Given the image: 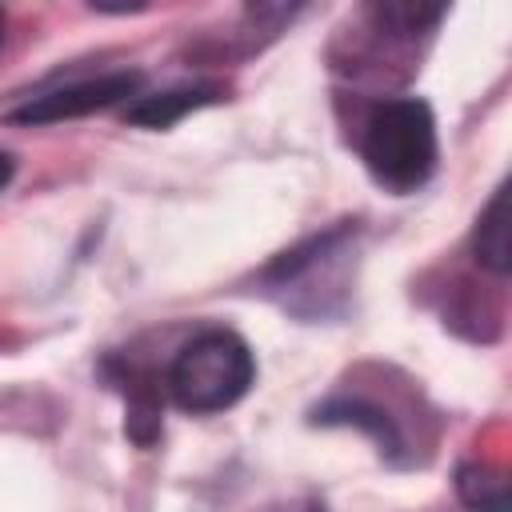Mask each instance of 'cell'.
I'll use <instances>...</instances> for the list:
<instances>
[{
  "label": "cell",
  "instance_id": "obj_1",
  "mask_svg": "<svg viewBox=\"0 0 512 512\" xmlns=\"http://www.w3.org/2000/svg\"><path fill=\"white\" fill-rule=\"evenodd\" d=\"M364 164L368 172L396 192L424 184L436 168V120L432 108L416 96L384 100L364 124Z\"/></svg>",
  "mask_w": 512,
  "mask_h": 512
},
{
  "label": "cell",
  "instance_id": "obj_2",
  "mask_svg": "<svg viewBox=\"0 0 512 512\" xmlns=\"http://www.w3.org/2000/svg\"><path fill=\"white\" fill-rule=\"evenodd\" d=\"M252 376V348L228 328H208L176 352L168 388L184 412H224L252 388Z\"/></svg>",
  "mask_w": 512,
  "mask_h": 512
},
{
  "label": "cell",
  "instance_id": "obj_3",
  "mask_svg": "<svg viewBox=\"0 0 512 512\" xmlns=\"http://www.w3.org/2000/svg\"><path fill=\"white\" fill-rule=\"evenodd\" d=\"M136 88H140V72H108L96 80H76V84H64L56 92H44V96L20 104L16 112H8V120L12 124H56V120L112 108V104L136 96Z\"/></svg>",
  "mask_w": 512,
  "mask_h": 512
},
{
  "label": "cell",
  "instance_id": "obj_4",
  "mask_svg": "<svg viewBox=\"0 0 512 512\" xmlns=\"http://www.w3.org/2000/svg\"><path fill=\"white\" fill-rule=\"evenodd\" d=\"M472 248H476V260L484 268H492L496 276H504L512 268V224H508V192L504 188H496V196L480 212Z\"/></svg>",
  "mask_w": 512,
  "mask_h": 512
},
{
  "label": "cell",
  "instance_id": "obj_5",
  "mask_svg": "<svg viewBox=\"0 0 512 512\" xmlns=\"http://www.w3.org/2000/svg\"><path fill=\"white\" fill-rule=\"evenodd\" d=\"M220 88L212 84H196V88H172V92H156V96H140L136 104H128V124H140V128H168L176 124L184 112L200 108V104H212Z\"/></svg>",
  "mask_w": 512,
  "mask_h": 512
},
{
  "label": "cell",
  "instance_id": "obj_6",
  "mask_svg": "<svg viewBox=\"0 0 512 512\" xmlns=\"http://www.w3.org/2000/svg\"><path fill=\"white\" fill-rule=\"evenodd\" d=\"M456 488H460V500L472 508H496V504H504V492H508L492 468H460Z\"/></svg>",
  "mask_w": 512,
  "mask_h": 512
},
{
  "label": "cell",
  "instance_id": "obj_7",
  "mask_svg": "<svg viewBox=\"0 0 512 512\" xmlns=\"http://www.w3.org/2000/svg\"><path fill=\"white\" fill-rule=\"evenodd\" d=\"M448 4L452 0H392V20H396V28H404V32L416 36V32L436 28L444 20Z\"/></svg>",
  "mask_w": 512,
  "mask_h": 512
},
{
  "label": "cell",
  "instance_id": "obj_8",
  "mask_svg": "<svg viewBox=\"0 0 512 512\" xmlns=\"http://www.w3.org/2000/svg\"><path fill=\"white\" fill-rule=\"evenodd\" d=\"M300 8H304V0H244L248 24H252V28H264V32L284 28Z\"/></svg>",
  "mask_w": 512,
  "mask_h": 512
},
{
  "label": "cell",
  "instance_id": "obj_9",
  "mask_svg": "<svg viewBox=\"0 0 512 512\" xmlns=\"http://www.w3.org/2000/svg\"><path fill=\"white\" fill-rule=\"evenodd\" d=\"M88 4L100 8V12H116L120 16V12H140L148 0H88Z\"/></svg>",
  "mask_w": 512,
  "mask_h": 512
},
{
  "label": "cell",
  "instance_id": "obj_10",
  "mask_svg": "<svg viewBox=\"0 0 512 512\" xmlns=\"http://www.w3.org/2000/svg\"><path fill=\"white\" fill-rule=\"evenodd\" d=\"M12 172H16V164H12V156H8V152H0V192L8 188V180H12Z\"/></svg>",
  "mask_w": 512,
  "mask_h": 512
},
{
  "label": "cell",
  "instance_id": "obj_11",
  "mask_svg": "<svg viewBox=\"0 0 512 512\" xmlns=\"http://www.w3.org/2000/svg\"><path fill=\"white\" fill-rule=\"evenodd\" d=\"M0 36H4V8H0Z\"/></svg>",
  "mask_w": 512,
  "mask_h": 512
}]
</instances>
